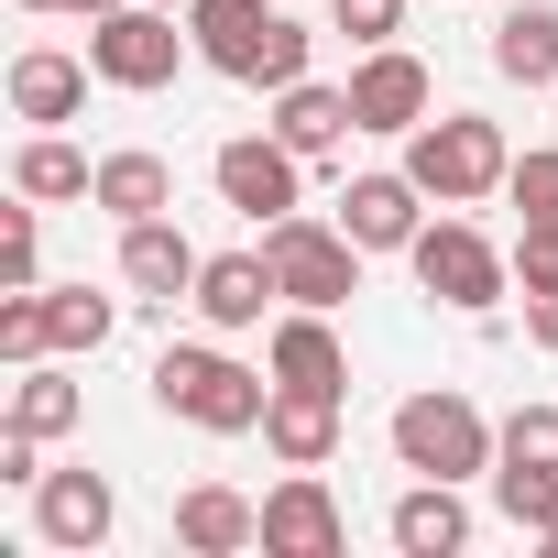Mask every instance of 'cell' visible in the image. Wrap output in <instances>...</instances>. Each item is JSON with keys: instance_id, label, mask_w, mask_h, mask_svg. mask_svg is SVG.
<instances>
[{"instance_id": "obj_17", "label": "cell", "mask_w": 558, "mask_h": 558, "mask_svg": "<svg viewBox=\"0 0 558 558\" xmlns=\"http://www.w3.org/2000/svg\"><path fill=\"white\" fill-rule=\"evenodd\" d=\"M175 547L186 558H241V547H263V504H241L230 482H186L175 493Z\"/></svg>"}, {"instance_id": "obj_7", "label": "cell", "mask_w": 558, "mask_h": 558, "mask_svg": "<svg viewBox=\"0 0 558 558\" xmlns=\"http://www.w3.org/2000/svg\"><path fill=\"white\" fill-rule=\"evenodd\" d=\"M197 56V34H175V12L165 0H121V12H99L88 23V66H99V88H175V66Z\"/></svg>"}, {"instance_id": "obj_9", "label": "cell", "mask_w": 558, "mask_h": 558, "mask_svg": "<svg viewBox=\"0 0 558 558\" xmlns=\"http://www.w3.org/2000/svg\"><path fill=\"white\" fill-rule=\"evenodd\" d=\"M351 110H362V132H416V121H438V77L405 56V45H373L362 66H351Z\"/></svg>"}, {"instance_id": "obj_31", "label": "cell", "mask_w": 558, "mask_h": 558, "mask_svg": "<svg viewBox=\"0 0 558 558\" xmlns=\"http://www.w3.org/2000/svg\"><path fill=\"white\" fill-rule=\"evenodd\" d=\"M514 286L525 296H558V230H514Z\"/></svg>"}, {"instance_id": "obj_22", "label": "cell", "mask_w": 558, "mask_h": 558, "mask_svg": "<svg viewBox=\"0 0 558 558\" xmlns=\"http://www.w3.org/2000/svg\"><path fill=\"white\" fill-rule=\"evenodd\" d=\"M88 208H110V219H165V208H175V165L143 154V143H121V154H99Z\"/></svg>"}, {"instance_id": "obj_34", "label": "cell", "mask_w": 558, "mask_h": 558, "mask_svg": "<svg viewBox=\"0 0 558 558\" xmlns=\"http://www.w3.org/2000/svg\"><path fill=\"white\" fill-rule=\"evenodd\" d=\"M536 547H558V514H547V536H536Z\"/></svg>"}, {"instance_id": "obj_29", "label": "cell", "mask_w": 558, "mask_h": 558, "mask_svg": "<svg viewBox=\"0 0 558 558\" xmlns=\"http://www.w3.org/2000/svg\"><path fill=\"white\" fill-rule=\"evenodd\" d=\"M493 460H514V471H558V405H514Z\"/></svg>"}, {"instance_id": "obj_12", "label": "cell", "mask_w": 558, "mask_h": 558, "mask_svg": "<svg viewBox=\"0 0 558 558\" xmlns=\"http://www.w3.org/2000/svg\"><path fill=\"white\" fill-rule=\"evenodd\" d=\"M263 547L274 558H340L351 547V525H340V504H329L318 471H286V482L263 493Z\"/></svg>"}, {"instance_id": "obj_15", "label": "cell", "mask_w": 558, "mask_h": 558, "mask_svg": "<svg viewBox=\"0 0 558 558\" xmlns=\"http://www.w3.org/2000/svg\"><path fill=\"white\" fill-rule=\"evenodd\" d=\"M197 241L175 230V219H121V286L143 296V307H175V296H197Z\"/></svg>"}, {"instance_id": "obj_26", "label": "cell", "mask_w": 558, "mask_h": 558, "mask_svg": "<svg viewBox=\"0 0 558 558\" xmlns=\"http://www.w3.org/2000/svg\"><path fill=\"white\" fill-rule=\"evenodd\" d=\"M493 504H504L514 536H547V514H558V471H514V460H493Z\"/></svg>"}, {"instance_id": "obj_11", "label": "cell", "mask_w": 558, "mask_h": 558, "mask_svg": "<svg viewBox=\"0 0 558 558\" xmlns=\"http://www.w3.org/2000/svg\"><path fill=\"white\" fill-rule=\"evenodd\" d=\"M263 373L274 384H296V395H351V351L329 329V307H286L263 329Z\"/></svg>"}, {"instance_id": "obj_30", "label": "cell", "mask_w": 558, "mask_h": 558, "mask_svg": "<svg viewBox=\"0 0 558 558\" xmlns=\"http://www.w3.org/2000/svg\"><path fill=\"white\" fill-rule=\"evenodd\" d=\"M329 12H340V34L373 56V45H395L405 34V0H329Z\"/></svg>"}, {"instance_id": "obj_25", "label": "cell", "mask_w": 558, "mask_h": 558, "mask_svg": "<svg viewBox=\"0 0 558 558\" xmlns=\"http://www.w3.org/2000/svg\"><path fill=\"white\" fill-rule=\"evenodd\" d=\"M45 307H56V351H66V362L121 329V296H88V286H45Z\"/></svg>"}, {"instance_id": "obj_16", "label": "cell", "mask_w": 558, "mask_h": 558, "mask_svg": "<svg viewBox=\"0 0 558 558\" xmlns=\"http://www.w3.org/2000/svg\"><path fill=\"white\" fill-rule=\"evenodd\" d=\"M340 230L362 241V252H405L416 230H427V186L395 165V175H351L340 186Z\"/></svg>"}, {"instance_id": "obj_4", "label": "cell", "mask_w": 558, "mask_h": 558, "mask_svg": "<svg viewBox=\"0 0 558 558\" xmlns=\"http://www.w3.org/2000/svg\"><path fill=\"white\" fill-rule=\"evenodd\" d=\"M384 438H395V471H427V482H482V471H493V449H504V427H493L471 395H449V384L405 395Z\"/></svg>"}, {"instance_id": "obj_32", "label": "cell", "mask_w": 558, "mask_h": 558, "mask_svg": "<svg viewBox=\"0 0 558 558\" xmlns=\"http://www.w3.org/2000/svg\"><path fill=\"white\" fill-rule=\"evenodd\" d=\"M525 340H536V351H558V296H525Z\"/></svg>"}, {"instance_id": "obj_33", "label": "cell", "mask_w": 558, "mask_h": 558, "mask_svg": "<svg viewBox=\"0 0 558 558\" xmlns=\"http://www.w3.org/2000/svg\"><path fill=\"white\" fill-rule=\"evenodd\" d=\"M12 12H77V23H99V12H121V0H12Z\"/></svg>"}, {"instance_id": "obj_28", "label": "cell", "mask_w": 558, "mask_h": 558, "mask_svg": "<svg viewBox=\"0 0 558 558\" xmlns=\"http://www.w3.org/2000/svg\"><path fill=\"white\" fill-rule=\"evenodd\" d=\"M34 197L23 208H0V296H12V286H45V241H34Z\"/></svg>"}, {"instance_id": "obj_19", "label": "cell", "mask_w": 558, "mask_h": 558, "mask_svg": "<svg viewBox=\"0 0 558 558\" xmlns=\"http://www.w3.org/2000/svg\"><path fill=\"white\" fill-rule=\"evenodd\" d=\"M263 449L286 460V471H329V460H340V395L274 384V405H263Z\"/></svg>"}, {"instance_id": "obj_24", "label": "cell", "mask_w": 558, "mask_h": 558, "mask_svg": "<svg viewBox=\"0 0 558 558\" xmlns=\"http://www.w3.org/2000/svg\"><path fill=\"white\" fill-rule=\"evenodd\" d=\"M77 416H88V395H77V373H66L56 351L12 373V427H34V438H66Z\"/></svg>"}, {"instance_id": "obj_3", "label": "cell", "mask_w": 558, "mask_h": 558, "mask_svg": "<svg viewBox=\"0 0 558 558\" xmlns=\"http://www.w3.org/2000/svg\"><path fill=\"white\" fill-rule=\"evenodd\" d=\"M405 175H416L438 208H482V197H504L514 143H504V121H482V110H438V121L405 132Z\"/></svg>"}, {"instance_id": "obj_10", "label": "cell", "mask_w": 558, "mask_h": 558, "mask_svg": "<svg viewBox=\"0 0 558 558\" xmlns=\"http://www.w3.org/2000/svg\"><path fill=\"white\" fill-rule=\"evenodd\" d=\"M219 340H241V329H263V307H286V286H274V252L252 241V252H208L197 263V296H186Z\"/></svg>"}, {"instance_id": "obj_18", "label": "cell", "mask_w": 558, "mask_h": 558, "mask_svg": "<svg viewBox=\"0 0 558 558\" xmlns=\"http://www.w3.org/2000/svg\"><path fill=\"white\" fill-rule=\"evenodd\" d=\"M384 536H395L405 558H460V547H471V504H460V482H427V471H416V482L395 493Z\"/></svg>"}, {"instance_id": "obj_5", "label": "cell", "mask_w": 558, "mask_h": 558, "mask_svg": "<svg viewBox=\"0 0 558 558\" xmlns=\"http://www.w3.org/2000/svg\"><path fill=\"white\" fill-rule=\"evenodd\" d=\"M405 263H416L427 307H449V318H493V307L514 296V252H493L471 219H427V230L405 241Z\"/></svg>"}, {"instance_id": "obj_14", "label": "cell", "mask_w": 558, "mask_h": 558, "mask_svg": "<svg viewBox=\"0 0 558 558\" xmlns=\"http://www.w3.org/2000/svg\"><path fill=\"white\" fill-rule=\"evenodd\" d=\"M110 525H121V504H110L99 471H45V482H34V536H45V547L88 558V547H110Z\"/></svg>"}, {"instance_id": "obj_35", "label": "cell", "mask_w": 558, "mask_h": 558, "mask_svg": "<svg viewBox=\"0 0 558 558\" xmlns=\"http://www.w3.org/2000/svg\"><path fill=\"white\" fill-rule=\"evenodd\" d=\"M165 12H197V0H165Z\"/></svg>"}, {"instance_id": "obj_23", "label": "cell", "mask_w": 558, "mask_h": 558, "mask_svg": "<svg viewBox=\"0 0 558 558\" xmlns=\"http://www.w3.org/2000/svg\"><path fill=\"white\" fill-rule=\"evenodd\" d=\"M493 66L514 88H558V0H514L493 23Z\"/></svg>"}, {"instance_id": "obj_2", "label": "cell", "mask_w": 558, "mask_h": 558, "mask_svg": "<svg viewBox=\"0 0 558 558\" xmlns=\"http://www.w3.org/2000/svg\"><path fill=\"white\" fill-rule=\"evenodd\" d=\"M154 405L186 416V427H208V438H252L263 405H274V373H252V362H230V351H208V340H175V351L154 362Z\"/></svg>"}, {"instance_id": "obj_8", "label": "cell", "mask_w": 558, "mask_h": 558, "mask_svg": "<svg viewBox=\"0 0 558 558\" xmlns=\"http://www.w3.org/2000/svg\"><path fill=\"white\" fill-rule=\"evenodd\" d=\"M208 186H219V208H241L252 230H274L286 208H307V154L263 121V132H230V143L208 154Z\"/></svg>"}, {"instance_id": "obj_27", "label": "cell", "mask_w": 558, "mask_h": 558, "mask_svg": "<svg viewBox=\"0 0 558 558\" xmlns=\"http://www.w3.org/2000/svg\"><path fill=\"white\" fill-rule=\"evenodd\" d=\"M504 197H514V219H525V230H558V143H547V154H514Z\"/></svg>"}, {"instance_id": "obj_20", "label": "cell", "mask_w": 558, "mask_h": 558, "mask_svg": "<svg viewBox=\"0 0 558 558\" xmlns=\"http://www.w3.org/2000/svg\"><path fill=\"white\" fill-rule=\"evenodd\" d=\"M274 132H286L307 165H329V154L362 132V110H351V88H318V77H296V88H274Z\"/></svg>"}, {"instance_id": "obj_1", "label": "cell", "mask_w": 558, "mask_h": 558, "mask_svg": "<svg viewBox=\"0 0 558 558\" xmlns=\"http://www.w3.org/2000/svg\"><path fill=\"white\" fill-rule=\"evenodd\" d=\"M186 34H197V66H219L241 88H296L307 77V45H318L307 23L274 12V0H197Z\"/></svg>"}, {"instance_id": "obj_6", "label": "cell", "mask_w": 558, "mask_h": 558, "mask_svg": "<svg viewBox=\"0 0 558 558\" xmlns=\"http://www.w3.org/2000/svg\"><path fill=\"white\" fill-rule=\"evenodd\" d=\"M263 252H274V286H286V307H351V296H362V241H351L340 219L286 208V219L263 230Z\"/></svg>"}, {"instance_id": "obj_21", "label": "cell", "mask_w": 558, "mask_h": 558, "mask_svg": "<svg viewBox=\"0 0 558 558\" xmlns=\"http://www.w3.org/2000/svg\"><path fill=\"white\" fill-rule=\"evenodd\" d=\"M88 186H99V154H77L66 132H23V154H12V197L66 208V197H88Z\"/></svg>"}, {"instance_id": "obj_13", "label": "cell", "mask_w": 558, "mask_h": 558, "mask_svg": "<svg viewBox=\"0 0 558 558\" xmlns=\"http://www.w3.org/2000/svg\"><path fill=\"white\" fill-rule=\"evenodd\" d=\"M88 77H99L88 56H66V45H23L0 88H12V121H34V132H66V121L88 110Z\"/></svg>"}]
</instances>
